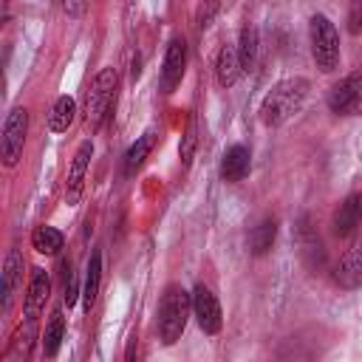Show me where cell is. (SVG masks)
Instances as JSON below:
<instances>
[{
	"mask_svg": "<svg viewBox=\"0 0 362 362\" xmlns=\"http://www.w3.org/2000/svg\"><path fill=\"white\" fill-rule=\"evenodd\" d=\"M48 294H51V277H48L45 269L34 266L31 280H28V291H25V317H37L42 311Z\"/></svg>",
	"mask_w": 362,
	"mask_h": 362,
	"instance_id": "cell-14",
	"label": "cell"
},
{
	"mask_svg": "<svg viewBox=\"0 0 362 362\" xmlns=\"http://www.w3.org/2000/svg\"><path fill=\"white\" fill-rule=\"evenodd\" d=\"M308 37H311V57L320 71L331 74L339 65V34L334 23L325 14H314L308 20Z\"/></svg>",
	"mask_w": 362,
	"mask_h": 362,
	"instance_id": "cell-3",
	"label": "cell"
},
{
	"mask_svg": "<svg viewBox=\"0 0 362 362\" xmlns=\"http://www.w3.org/2000/svg\"><path fill=\"white\" fill-rule=\"evenodd\" d=\"M195 147H198V119H195V116H189L187 130H184V136H181V147H178V156H181V164H184V167L192 161Z\"/></svg>",
	"mask_w": 362,
	"mask_h": 362,
	"instance_id": "cell-25",
	"label": "cell"
},
{
	"mask_svg": "<svg viewBox=\"0 0 362 362\" xmlns=\"http://www.w3.org/2000/svg\"><path fill=\"white\" fill-rule=\"evenodd\" d=\"M76 119V102L74 96H57L48 113V130L51 133H65Z\"/></svg>",
	"mask_w": 362,
	"mask_h": 362,
	"instance_id": "cell-18",
	"label": "cell"
},
{
	"mask_svg": "<svg viewBox=\"0 0 362 362\" xmlns=\"http://www.w3.org/2000/svg\"><path fill=\"white\" fill-rule=\"evenodd\" d=\"M153 144H156V133L147 130V133H141V136L127 147V153H124V173H127V175H133V173L144 164V158L150 156Z\"/></svg>",
	"mask_w": 362,
	"mask_h": 362,
	"instance_id": "cell-22",
	"label": "cell"
},
{
	"mask_svg": "<svg viewBox=\"0 0 362 362\" xmlns=\"http://www.w3.org/2000/svg\"><path fill=\"white\" fill-rule=\"evenodd\" d=\"M297 246H300V257L303 263L308 266V272H320L325 266V249H322V240L317 235V229L311 226L308 215L300 218V226H297Z\"/></svg>",
	"mask_w": 362,
	"mask_h": 362,
	"instance_id": "cell-11",
	"label": "cell"
},
{
	"mask_svg": "<svg viewBox=\"0 0 362 362\" xmlns=\"http://www.w3.org/2000/svg\"><path fill=\"white\" fill-rule=\"evenodd\" d=\"M90 158H93V141L85 139V141L76 147L74 161H71V170H68V181H65V204H68V206L79 204V198H82V192H85V175H88Z\"/></svg>",
	"mask_w": 362,
	"mask_h": 362,
	"instance_id": "cell-8",
	"label": "cell"
},
{
	"mask_svg": "<svg viewBox=\"0 0 362 362\" xmlns=\"http://www.w3.org/2000/svg\"><path fill=\"white\" fill-rule=\"evenodd\" d=\"M62 334H65V317L62 311H51L48 322H45V331H42V354L45 356H57L59 354V345H62Z\"/></svg>",
	"mask_w": 362,
	"mask_h": 362,
	"instance_id": "cell-24",
	"label": "cell"
},
{
	"mask_svg": "<svg viewBox=\"0 0 362 362\" xmlns=\"http://www.w3.org/2000/svg\"><path fill=\"white\" fill-rule=\"evenodd\" d=\"M99 288H102V255L93 252L88 257V266H85V280H82V303H85V311L93 308L96 297H99Z\"/></svg>",
	"mask_w": 362,
	"mask_h": 362,
	"instance_id": "cell-16",
	"label": "cell"
},
{
	"mask_svg": "<svg viewBox=\"0 0 362 362\" xmlns=\"http://www.w3.org/2000/svg\"><path fill=\"white\" fill-rule=\"evenodd\" d=\"M192 314V303H189V291L181 288L178 283H170L161 294V305H158V334L164 345H175L189 322Z\"/></svg>",
	"mask_w": 362,
	"mask_h": 362,
	"instance_id": "cell-2",
	"label": "cell"
},
{
	"mask_svg": "<svg viewBox=\"0 0 362 362\" xmlns=\"http://www.w3.org/2000/svg\"><path fill=\"white\" fill-rule=\"evenodd\" d=\"M240 74H243V71H240V65H238V51H235V45H223V48L218 51V59H215V79H218V85H221V88H232Z\"/></svg>",
	"mask_w": 362,
	"mask_h": 362,
	"instance_id": "cell-17",
	"label": "cell"
},
{
	"mask_svg": "<svg viewBox=\"0 0 362 362\" xmlns=\"http://www.w3.org/2000/svg\"><path fill=\"white\" fill-rule=\"evenodd\" d=\"M328 107L337 116H359L362 107V74L354 71L328 90Z\"/></svg>",
	"mask_w": 362,
	"mask_h": 362,
	"instance_id": "cell-6",
	"label": "cell"
},
{
	"mask_svg": "<svg viewBox=\"0 0 362 362\" xmlns=\"http://www.w3.org/2000/svg\"><path fill=\"white\" fill-rule=\"evenodd\" d=\"M274 238H277V221L272 218V215H266L257 226H252V232H249V252L255 255V257H260V255H266L272 246H274Z\"/></svg>",
	"mask_w": 362,
	"mask_h": 362,
	"instance_id": "cell-19",
	"label": "cell"
},
{
	"mask_svg": "<svg viewBox=\"0 0 362 362\" xmlns=\"http://www.w3.org/2000/svg\"><path fill=\"white\" fill-rule=\"evenodd\" d=\"M184 68H187V42L181 37H173L164 54V65H161V88L164 93H173L181 79H184Z\"/></svg>",
	"mask_w": 362,
	"mask_h": 362,
	"instance_id": "cell-10",
	"label": "cell"
},
{
	"mask_svg": "<svg viewBox=\"0 0 362 362\" xmlns=\"http://www.w3.org/2000/svg\"><path fill=\"white\" fill-rule=\"evenodd\" d=\"M25 136H28V110L17 105L8 110L0 130V161L6 167H17V161L23 158Z\"/></svg>",
	"mask_w": 362,
	"mask_h": 362,
	"instance_id": "cell-5",
	"label": "cell"
},
{
	"mask_svg": "<svg viewBox=\"0 0 362 362\" xmlns=\"http://www.w3.org/2000/svg\"><path fill=\"white\" fill-rule=\"evenodd\" d=\"M189 303H192V317H195L198 328H201L204 334H209V337L218 334L221 325H223L218 297H215L204 283H198V286L192 288V294H189Z\"/></svg>",
	"mask_w": 362,
	"mask_h": 362,
	"instance_id": "cell-7",
	"label": "cell"
},
{
	"mask_svg": "<svg viewBox=\"0 0 362 362\" xmlns=\"http://www.w3.org/2000/svg\"><path fill=\"white\" fill-rule=\"evenodd\" d=\"M31 246H34L40 255H45V257H54V255L62 252V246H65V235H62L59 229L42 223V226H37V229L31 232Z\"/></svg>",
	"mask_w": 362,
	"mask_h": 362,
	"instance_id": "cell-21",
	"label": "cell"
},
{
	"mask_svg": "<svg viewBox=\"0 0 362 362\" xmlns=\"http://www.w3.org/2000/svg\"><path fill=\"white\" fill-rule=\"evenodd\" d=\"M235 51H238V65H240V71H252L255 62H257V28H255V25H243Z\"/></svg>",
	"mask_w": 362,
	"mask_h": 362,
	"instance_id": "cell-23",
	"label": "cell"
},
{
	"mask_svg": "<svg viewBox=\"0 0 362 362\" xmlns=\"http://www.w3.org/2000/svg\"><path fill=\"white\" fill-rule=\"evenodd\" d=\"M62 8H65L71 17H79L82 8H85V0H62Z\"/></svg>",
	"mask_w": 362,
	"mask_h": 362,
	"instance_id": "cell-28",
	"label": "cell"
},
{
	"mask_svg": "<svg viewBox=\"0 0 362 362\" xmlns=\"http://www.w3.org/2000/svg\"><path fill=\"white\" fill-rule=\"evenodd\" d=\"M116 82H119V76H116L113 68H102L93 76L90 88L85 93V119H88L90 127H99L102 119L107 116V110L113 105V96H116Z\"/></svg>",
	"mask_w": 362,
	"mask_h": 362,
	"instance_id": "cell-4",
	"label": "cell"
},
{
	"mask_svg": "<svg viewBox=\"0 0 362 362\" xmlns=\"http://www.w3.org/2000/svg\"><path fill=\"white\" fill-rule=\"evenodd\" d=\"M20 286H23V255L17 249H11L3 263V272H0V320L11 311Z\"/></svg>",
	"mask_w": 362,
	"mask_h": 362,
	"instance_id": "cell-9",
	"label": "cell"
},
{
	"mask_svg": "<svg viewBox=\"0 0 362 362\" xmlns=\"http://www.w3.org/2000/svg\"><path fill=\"white\" fill-rule=\"evenodd\" d=\"M359 209H362V204H359V195H356V192H351V195L337 206L334 221H331L337 238H348V235L359 226Z\"/></svg>",
	"mask_w": 362,
	"mask_h": 362,
	"instance_id": "cell-15",
	"label": "cell"
},
{
	"mask_svg": "<svg viewBox=\"0 0 362 362\" xmlns=\"http://www.w3.org/2000/svg\"><path fill=\"white\" fill-rule=\"evenodd\" d=\"M218 8H221V0H201V3H198V14H195L198 28H206V25L215 20Z\"/></svg>",
	"mask_w": 362,
	"mask_h": 362,
	"instance_id": "cell-26",
	"label": "cell"
},
{
	"mask_svg": "<svg viewBox=\"0 0 362 362\" xmlns=\"http://www.w3.org/2000/svg\"><path fill=\"white\" fill-rule=\"evenodd\" d=\"M8 17H11V0H0V31L6 28Z\"/></svg>",
	"mask_w": 362,
	"mask_h": 362,
	"instance_id": "cell-29",
	"label": "cell"
},
{
	"mask_svg": "<svg viewBox=\"0 0 362 362\" xmlns=\"http://www.w3.org/2000/svg\"><path fill=\"white\" fill-rule=\"evenodd\" d=\"M249 170H252V153H249V147L246 144H232L223 153V158H221V178L226 184H238V181H243L249 175Z\"/></svg>",
	"mask_w": 362,
	"mask_h": 362,
	"instance_id": "cell-12",
	"label": "cell"
},
{
	"mask_svg": "<svg viewBox=\"0 0 362 362\" xmlns=\"http://www.w3.org/2000/svg\"><path fill=\"white\" fill-rule=\"evenodd\" d=\"M334 280H337L342 288H348V291L359 288V283H362V252H359V246H351V249L339 257V263H337V269H334Z\"/></svg>",
	"mask_w": 362,
	"mask_h": 362,
	"instance_id": "cell-13",
	"label": "cell"
},
{
	"mask_svg": "<svg viewBox=\"0 0 362 362\" xmlns=\"http://www.w3.org/2000/svg\"><path fill=\"white\" fill-rule=\"evenodd\" d=\"M308 96V79L303 76H288V79H280L260 102V122L266 127H277L283 124L286 119H291L300 105L305 102Z\"/></svg>",
	"mask_w": 362,
	"mask_h": 362,
	"instance_id": "cell-1",
	"label": "cell"
},
{
	"mask_svg": "<svg viewBox=\"0 0 362 362\" xmlns=\"http://www.w3.org/2000/svg\"><path fill=\"white\" fill-rule=\"evenodd\" d=\"M34 339H37V317H25V322L17 328V334L11 339V348H8L6 359H25V356H31Z\"/></svg>",
	"mask_w": 362,
	"mask_h": 362,
	"instance_id": "cell-20",
	"label": "cell"
},
{
	"mask_svg": "<svg viewBox=\"0 0 362 362\" xmlns=\"http://www.w3.org/2000/svg\"><path fill=\"white\" fill-rule=\"evenodd\" d=\"M79 294H82V288H79L76 277H74V274H68V283H65V305H68V308H71V305H76Z\"/></svg>",
	"mask_w": 362,
	"mask_h": 362,
	"instance_id": "cell-27",
	"label": "cell"
}]
</instances>
